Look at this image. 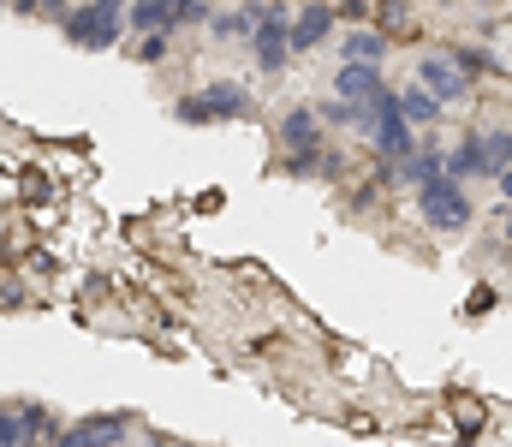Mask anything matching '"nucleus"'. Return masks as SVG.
Instances as JSON below:
<instances>
[{"mask_svg":"<svg viewBox=\"0 0 512 447\" xmlns=\"http://www.w3.org/2000/svg\"><path fill=\"white\" fill-rule=\"evenodd\" d=\"M280 138H286V149H310L316 144V108H286Z\"/></svg>","mask_w":512,"mask_h":447,"instance_id":"nucleus-8","label":"nucleus"},{"mask_svg":"<svg viewBox=\"0 0 512 447\" xmlns=\"http://www.w3.org/2000/svg\"><path fill=\"white\" fill-rule=\"evenodd\" d=\"M239 114H251V90L245 84H209V90H197V96H185L179 102V120H239Z\"/></svg>","mask_w":512,"mask_h":447,"instance_id":"nucleus-3","label":"nucleus"},{"mask_svg":"<svg viewBox=\"0 0 512 447\" xmlns=\"http://www.w3.org/2000/svg\"><path fill=\"white\" fill-rule=\"evenodd\" d=\"M328 30H334V6L316 0V6H304V12L286 24V48H292V54H310L316 42H328Z\"/></svg>","mask_w":512,"mask_h":447,"instance_id":"nucleus-7","label":"nucleus"},{"mask_svg":"<svg viewBox=\"0 0 512 447\" xmlns=\"http://www.w3.org/2000/svg\"><path fill=\"white\" fill-rule=\"evenodd\" d=\"M155 6H161L167 30H179V24H197V18H203V6H197V0H155Z\"/></svg>","mask_w":512,"mask_h":447,"instance_id":"nucleus-12","label":"nucleus"},{"mask_svg":"<svg viewBox=\"0 0 512 447\" xmlns=\"http://www.w3.org/2000/svg\"><path fill=\"white\" fill-rule=\"evenodd\" d=\"M417 209H423V221H429L435 233H459V227H471V197H465V185L447 179V173H435V179L417 185Z\"/></svg>","mask_w":512,"mask_h":447,"instance_id":"nucleus-2","label":"nucleus"},{"mask_svg":"<svg viewBox=\"0 0 512 447\" xmlns=\"http://www.w3.org/2000/svg\"><path fill=\"white\" fill-rule=\"evenodd\" d=\"M197 6H209V0H197Z\"/></svg>","mask_w":512,"mask_h":447,"instance_id":"nucleus-17","label":"nucleus"},{"mask_svg":"<svg viewBox=\"0 0 512 447\" xmlns=\"http://www.w3.org/2000/svg\"><path fill=\"white\" fill-rule=\"evenodd\" d=\"M251 24H256V12H215L209 18L215 36H251Z\"/></svg>","mask_w":512,"mask_h":447,"instance_id":"nucleus-13","label":"nucleus"},{"mask_svg":"<svg viewBox=\"0 0 512 447\" xmlns=\"http://www.w3.org/2000/svg\"><path fill=\"white\" fill-rule=\"evenodd\" d=\"M161 54H167V30H149V36H143V60H149V66H155V60H161Z\"/></svg>","mask_w":512,"mask_h":447,"instance_id":"nucleus-16","label":"nucleus"},{"mask_svg":"<svg viewBox=\"0 0 512 447\" xmlns=\"http://www.w3.org/2000/svg\"><path fill=\"white\" fill-rule=\"evenodd\" d=\"M417 90H429L435 102H459V96L471 90V78H465L447 54H429V60L417 66Z\"/></svg>","mask_w":512,"mask_h":447,"instance_id":"nucleus-6","label":"nucleus"},{"mask_svg":"<svg viewBox=\"0 0 512 447\" xmlns=\"http://www.w3.org/2000/svg\"><path fill=\"white\" fill-rule=\"evenodd\" d=\"M60 24H66V42L102 54V48H114V42L126 36V0H84V6H66Z\"/></svg>","mask_w":512,"mask_h":447,"instance_id":"nucleus-1","label":"nucleus"},{"mask_svg":"<svg viewBox=\"0 0 512 447\" xmlns=\"http://www.w3.org/2000/svg\"><path fill=\"white\" fill-rule=\"evenodd\" d=\"M447 60H453V66H459V72H465V78H477V72H489V66H495V72H501V60H489V54H483V48H459V54H447Z\"/></svg>","mask_w":512,"mask_h":447,"instance_id":"nucleus-14","label":"nucleus"},{"mask_svg":"<svg viewBox=\"0 0 512 447\" xmlns=\"http://www.w3.org/2000/svg\"><path fill=\"white\" fill-rule=\"evenodd\" d=\"M0 447H24V418L12 406H0Z\"/></svg>","mask_w":512,"mask_h":447,"instance_id":"nucleus-15","label":"nucleus"},{"mask_svg":"<svg viewBox=\"0 0 512 447\" xmlns=\"http://www.w3.org/2000/svg\"><path fill=\"white\" fill-rule=\"evenodd\" d=\"M382 54H387L382 36H370V30H352V36H346V60H358V66H376Z\"/></svg>","mask_w":512,"mask_h":447,"instance_id":"nucleus-10","label":"nucleus"},{"mask_svg":"<svg viewBox=\"0 0 512 447\" xmlns=\"http://www.w3.org/2000/svg\"><path fill=\"white\" fill-rule=\"evenodd\" d=\"M0 6H6V0H0Z\"/></svg>","mask_w":512,"mask_h":447,"instance_id":"nucleus-18","label":"nucleus"},{"mask_svg":"<svg viewBox=\"0 0 512 447\" xmlns=\"http://www.w3.org/2000/svg\"><path fill=\"white\" fill-rule=\"evenodd\" d=\"M382 96H387L382 66H358V60H346V66L334 72V102H358V108H376Z\"/></svg>","mask_w":512,"mask_h":447,"instance_id":"nucleus-5","label":"nucleus"},{"mask_svg":"<svg viewBox=\"0 0 512 447\" xmlns=\"http://www.w3.org/2000/svg\"><path fill=\"white\" fill-rule=\"evenodd\" d=\"M251 54L262 72H286V60H292V48H286V12H256Z\"/></svg>","mask_w":512,"mask_h":447,"instance_id":"nucleus-4","label":"nucleus"},{"mask_svg":"<svg viewBox=\"0 0 512 447\" xmlns=\"http://www.w3.org/2000/svg\"><path fill=\"white\" fill-rule=\"evenodd\" d=\"M393 102H399V114H405V120H417V126L441 120V102H435L429 90H405V96H393Z\"/></svg>","mask_w":512,"mask_h":447,"instance_id":"nucleus-9","label":"nucleus"},{"mask_svg":"<svg viewBox=\"0 0 512 447\" xmlns=\"http://www.w3.org/2000/svg\"><path fill=\"white\" fill-rule=\"evenodd\" d=\"M126 30L149 36V30H167V18H161V6H155V0H131V6H126Z\"/></svg>","mask_w":512,"mask_h":447,"instance_id":"nucleus-11","label":"nucleus"}]
</instances>
